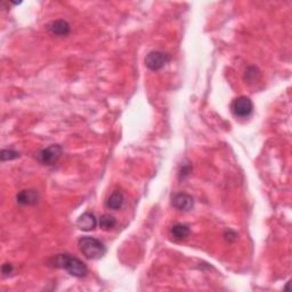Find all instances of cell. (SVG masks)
Returning a JSON list of instances; mask_svg holds the SVG:
<instances>
[{"instance_id":"5bb4252c","label":"cell","mask_w":292,"mask_h":292,"mask_svg":"<svg viewBox=\"0 0 292 292\" xmlns=\"http://www.w3.org/2000/svg\"><path fill=\"white\" fill-rule=\"evenodd\" d=\"M14 271V267H13L12 264H4L3 267H2V272L4 274V276H7L10 275V274L13 273Z\"/></svg>"},{"instance_id":"8fae6325","label":"cell","mask_w":292,"mask_h":292,"mask_svg":"<svg viewBox=\"0 0 292 292\" xmlns=\"http://www.w3.org/2000/svg\"><path fill=\"white\" fill-rule=\"evenodd\" d=\"M170 234L171 237L176 240V241H183L190 237L191 229L187 225L184 224H175L170 229Z\"/></svg>"},{"instance_id":"52a82bcc","label":"cell","mask_w":292,"mask_h":292,"mask_svg":"<svg viewBox=\"0 0 292 292\" xmlns=\"http://www.w3.org/2000/svg\"><path fill=\"white\" fill-rule=\"evenodd\" d=\"M47 30L49 33L56 37H67L71 31V27L65 20H56L51 21L49 24L47 25Z\"/></svg>"},{"instance_id":"277c9868","label":"cell","mask_w":292,"mask_h":292,"mask_svg":"<svg viewBox=\"0 0 292 292\" xmlns=\"http://www.w3.org/2000/svg\"><path fill=\"white\" fill-rule=\"evenodd\" d=\"M62 146L59 145V144H54V145L48 146L46 149L39 152L38 160L40 161V163L45 165H53L60 160L61 156H62Z\"/></svg>"},{"instance_id":"5b68a950","label":"cell","mask_w":292,"mask_h":292,"mask_svg":"<svg viewBox=\"0 0 292 292\" xmlns=\"http://www.w3.org/2000/svg\"><path fill=\"white\" fill-rule=\"evenodd\" d=\"M170 61V55L160 50L150 51L146 55L145 65L147 69L152 70V71H159L162 69L164 65H167Z\"/></svg>"},{"instance_id":"30bf717a","label":"cell","mask_w":292,"mask_h":292,"mask_svg":"<svg viewBox=\"0 0 292 292\" xmlns=\"http://www.w3.org/2000/svg\"><path fill=\"white\" fill-rule=\"evenodd\" d=\"M125 197L120 191H114L106 200V207L111 210H120L124 207Z\"/></svg>"},{"instance_id":"7c38bea8","label":"cell","mask_w":292,"mask_h":292,"mask_svg":"<svg viewBox=\"0 0 292 292\" xmlns=\"http://www.w3.org/2000/svg\"><path fill=\"white\" fill-rule=\"evenodd\" d=\"M98 225L104 230H110L116 225V219L111 215H103L99 218Z\"/></svg>"},{"instance_id":"ba28073f","label":"cell","mask_w":292,"mask_h":292,"mask_svg":"<svg viewBox=\"0 0 292 292\" xmlns=\"http://www.w3.org/2000/svg\"><path fill=\"white\" fill-rule=\"evenodd\" d=\"M16 201L21 206H34L39 201V193L34 190H23L17 193Z\"/></svg>"},{"instance_id":"7a4b0ae2","label":"cell","mask_w":292,"mask_h":292,"mask_svg":"<svg viewBox=\"0 0 292 292\" xmlns=\"http://www.w3.org/2000/svg\"><path fill=\"white\" fill-rule=\"evenodd\" d=\"M78 246L82 255L90 260L101 259L106 254V248L104 243L96 238L82 237L78 242Z\"/></svg>"},{"instance_id":"9c48e42d","label":"cell","mask_w":292,"mask_h":292,"mask_svg":"<svg viewBox=\"0 0 292 292\" xmlns=\"http://www.w3.org/2000/svg\"><path fill=\"white\" fill-rule=\"evenodd\" d=\"M97 219L94 213L91 212H85L79 217V219L77 220V227L84 230V232H90L97 227Z\"/></svg>"},{"instance_id":"6da1fadb","label":"cell","mask_w":292,"mask_h":292,"mask_svg":"<svg viewBox=\"0 0 292 292\" xmlns=\"http://www.w3.org/2000/svg\"><path fill=\"white\" fill-rule=\"evenodd\" d=\"M53 266L65 269L70 275L75 277H85L88 274V268L84 261L68 254L55 256L53 258Z\"/></svg>"},{"instance_id":"3957f363","label":"cell","mask_w":292,"mask_h":292,"mask_svg":"<svg viewBox=\"0 0 292 292\" xmlns=\"http://www.w3.org/2000/svg\"><path fill=\"white\" fill-rule=\"evenodd\" d=\"M232 113L238 118H248L254 112V103L247 96H240L230 104Z\"/></svg>"},{"instance_id":"4fadbf2b","label":"cell","mask_w":292,"mask_h":292,"mask_svg":"<svg viewBox=\"0 0 292 292\" xmlns=\"http://www.w3.org/2000/svg\"><path fill=\"white\" fill-rule=\"evenodd\" d=\"M17 158H20V153L14 150H3L2 153H0V159H2L3 162L15 160Z\"/></svg>"},{"instance_id":"8992f818","label":"cell","mask_w":292,"mask_h":292,"mask_svg":"<svg viewBox=\"0 0 292 292\" xmlns=\"http://www.w3.org/2000/svg\"><path fill=\"white\" fill-rule=\"evenodd\" d=\"M172 207L180 211H190L194 206V200L187 193H177L171 199Z\"/></svg>"}]
</instances>
